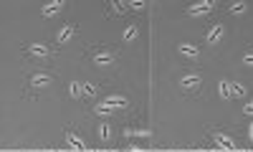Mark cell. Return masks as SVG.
<instances>
[{"label":"cell","mask_w":253,"mask_h":152,"mask_svg":"<svg viewBox=\"0 0 253 152\" xmlns=\"http://www.w3.org/2000/svg\"><path fill=\"white\" fill-rule=\"evenodd\" d=\"M129 104L124 97H117V94H112V97H107L99 106H96V114H112V112H117V109H124V106Z\"/></svg>","instance_id":"1"},{"label":"cell","mask_w":253,"mask_h":152,"mask_svg":"<svg viewBox=\"0 0 253 152\" xmlns=\"http://www.w3.org/2000/svg\"><path fill=\"white\" fill-rule=\"evenodd\" d=\"M213 140H215V145H218L220 150H230V152H236V142L230 140L225 132H213Z\"/></svg>","instance_id":"2"},{"label":"cell","mask_w":253,"mask_h":152,"mask_svg":"<svg viewBox=\"0 0 253 152\" xmlns=\"http://www.w3.org/2000/svg\"><path fill=\"white\" fill-rule=\"evenodd\" d=\"M210 10H213V0H203V3L190 5V15H205Z\"/></svg>","instance_id":"3"},{"label":"cell","mask_w":253,"mask_h":152,"mask_svg":"<svg viewBox=\"0 0 253 152\" xmlns=\"http://www.w3.org/2000/svg\"><path fill=\"white\" fill-rule=\"evenodd\" d=\"M74 36H76V26H74V23L63 26V28H61V33H58V43L63 46V43H69V41H71Z\"/></svg>","instance_id":"4"},{"label":"cell","mask_w":253,"mask_h":152,"mask_svg":"<svg viewBox=\"0 0 253 152\" xmlns=\"http://www.w3.org/2000/svg\"><path fill=\"white\" fill-rule=\"evenodd\" d=\"M61 10H63V0H56V3H46L41 13H43L46 18H51V15H56V13H61Z\"/></svg>","instance_id":"5"},{"label":"cell","mask_w":253,"mask_h":152,"mask_svg":"<svg viewBox=\"0 0 253 152\" xmlns=\"http://www.w3.org/2000/svg\"><path fill=\"white\" fill-rule=\"evenodd\" d=\"M66 142H69V147H74V150H79V152H86V142H84L81 137H76V135H66Z\"/></svg>","instance_id":"6"},{"label":"cell","mask_w":253,"mask_h":152,"mask_svg":"<svg viewBox=\"0 0 253 152\" xmlns=\"http://www.w3.org/2000/svg\"><path fill=\"white\" fill-rule=\"evenodd\" d=\"M31 84L36 86V89H43V86L51 84V76H48V74H36V76L31 79Z\"/></svg>","instance_id":"7"},{"label":"cell","mask_w":253,"mask_h":152,"mask_svg":"<svg viewBox=\"0 0 253 152\" xmlns=\"http://www.w3.org/2000/svg\"><path fill=\"white\" fill-rule=\"evenodd\" d=\"M180 84H182V89H193V86H200V76H195V74H187Z\"/></svg>","instance_id":"8"},{"label":"cell","mask_w":253,"mask_h":152,"mask_svg":"<svg viewBox=\"0 0 253 152\" xmlns=\"http://www.w3.org/2000/svg\"><path fill=\"white\" fill-rule=\"evenodd\" d=\"M94 61L104 66V63H112V61H114V53H112V51H99V53L94 56Z\"/></svg>","instance_id":"9"},{"label":"cell","mask_w":253,"mask_h":152,"mask_svg":"<svg viewBox=\"0 0 253 152\" xmlns=\"http://www.w3.org/2000/svg\"><path fill=\"white\" fill-rule=\"evenodd\" d=\"M220 97H223V99L233 97V84H230V81H220Z\"/></svg>","instance_id":"10"},{"label":"cell","mask_w":253,"mask_h":152,"mask_svg":"<svg viewBox=\"0 0 253 152\" xmlns=\"http://www.w3.org/2000/svg\"><path fill=\"white\" fill-rule=\"evenodd\" d=\"M220 36H223V28H220V26L210 28V33H208V43H215V41H220Z\"/></svg>","instance_id":"11"},{"label":"cell","mask_w":253,"mask_h":152,"mask_svg":"<svg viewBox=\"0 0 253 152\" xmlns=\"http://www.w3.org/2000/svg\"><path fill=\"white\" fill-rule=\"evenodd\" d=\"M69 92H71V97H84V84H79V81H71V86H69Z\"/></svg>","instance_id":"12"},{"label":"cell","mask_w":253,"mask_h":152,"mask_svg":"<svg viewBox=\"0 0 253 152\" xmlns=\"http://www.w3.org/2000/svg\"><path fill=\"white\" fill-rule=\"evenodd\" d=\"M31 53H33V56H48V49L43 46V43H33V46H31Z\"/></svg>","instance_id":"13"},{"label":"cell","mask_w":253,"mask_h":152,"mask_svg":"<svg viewBox=\"0 0 253 152\" xmlns=\"http://www.w3.org/2000/svg\"><path fill=\"white\" fill-rule=\"evenodd\" d=\"M180 51H182L185 56H190V58H195V56L200 53V51H198L195 46H190V43H182V46H180Z\"/></svg>","instance_id":"14"},{"label":"cell","mask_w":253,"mask_h":152,"mask_svg":"<svg viewBox=\"0 0 253 152\" xmlns=\"http://www.w3.org/2000/svg\"><path fill=\"white\" fill-rule=\"evenodd\" d=\"M124 135L126 137H150V132H144V129H137V132H134V129H126Z\"/></svg>","instance_id":"15"},{"label":"cell","mask_w":253,"mask_h":152,"mask_svg":"<svg viewBox=\"0 0 253 152\" xmlns=\"http://www.w3.org/2000/svg\"><path fill=\"white\" fill-rule=\"evenodd\" d=\"M134 36H137V26H129V28L124 31V41H126V43L134 41Z\"/></svg>","instance_id":"16"},{"label":"cell","mask_w":253,"mask_h":152,"mask_svg":"<svg viewBox=\"0 0 253 152\" xmlns=\"http://www.w3.org/2000/svg\"><path fill=\"white\" fill-rule=\"evenodd\" d=\"M112 8L117 10V15H124V13H129V10H126V8H129L126 3H112Z\"/></svg>","instance_id":"17"},{"label":"cell","mask_w":253,"mask_h":152,"mask_svg":"<svg viewBox=\"0 0 253 152\" xmlns=\"http://www.w3.org/2000/svg\"><path fill=\"white\" fill-rule=\"evenodd\" d=\"M99 135H101V140H109V135H112L109 124H101V127H99Z\"/></svg>","instance_id":"18"},{"label":"cell","mask_w":253,"mask_h":152,"mask_svg":"<svg viewBox=\"0 0 253 152\" xmlns=\"http://www.w3.org/2000/svg\"><path fill=\"white\" fill-rule=\"evenodd\" d=\"M246 89H243V84H233V97H243Z\"/></svg>","instance_id":"19"},{"label":"cell","mask_w":253,"mask_h":152,"mask_svg":"<svg viewBox=\"0 0 253 152\" xmlns=\"http://www.w3.org/2000/svg\"><path fill=\"white\" fill-rule=\"evenodd\" d=\"M246 10V3H233L230 5V13H243Z\"/></svg>","instance_id":"20"},{"label":"cell","mask_w":253,"mask_h":152,"mask_svg":"<svg viewBox=\"0 0 253 152\" xmlns=\"http://www.w3.org/2000/svg\"><path fill=\"white\" fill-rule=\"evenodd\" d=\"M243 63H246V66H253V51L243 53Z\"/></svg>","instance_id":"21"},{"label":"cell","mask_w":253,"mask_h":152,"mask_svg":"<svg viewBox=\"0 0 253 152\" xmlns=\"http://www.w3.org/2000/svg\"><path fill=\"white\" fill-rule=\"evenodd\" d=\"M126 5H129L132 10H139V8H144V3H142V0H132V3H126Z\"/></svg>","instance_id":"22"},{"label":"cell","mask_w":253,"mask_h":152,"mask_svg":"<svg viewBox=\"0 0 253 152\" xmlns=\"http://www.w3.org/2000/svg\"><path fill=\"white\" fill-rule=\"evenodd\" d=\"M84 94H96V86H91V84H84Z\"/></svg>","instance_id":"23"},{"label":"cell","mask_w":253,"mask_h":152,"mask_svg":"<svg viewBox=\"0 0 253 152\" xmlns=\"http://www.w3.org/2000/svg\"><path fill=\"white\" fill-rule=\"evenodd\" d=\"M243 112H246V114H253V101H248V104H246V109H243Z\"/></svg>","instance_id":"24"},{"label":"cell","mask_w":253,"mask_h":152,"mask_svg":"<svg viewBox=\"0 0 253 152\" xmlns=\"http://www.w3.org/2000/svg\"><path fill=\"white\" fill-rule=\"evenodd\" d=\"M248 137H251V140H253V124H251V127H248Z\"/></svg>","instance_id":"25"},{"label":"cell","mask_w":253,"mask_h":152,"mask_svg":"<svg viewBox=\"0 0 253 152\" xmlns=\"http://www.w3.org/2000/svg\"><path fill=\"white\" fill-rule=\"evenodd\" d=\"M132 152H142V150H132Z\"/></svg>","instance_id":"26"}]
</instances>
